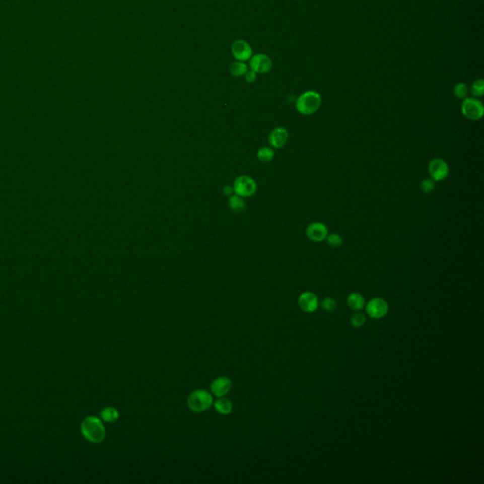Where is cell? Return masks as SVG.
I'll return each instance as SVG.
<instances>
[{
	"label": "cell",
	"instance_id": "6da1fadb",
	"mask_svg": "<svg viewBox=\"0 0 484 484\" xmlns=\"http://www.w3.org/2000/svg\"><path fill=\"white\" fill-rule=\"evenodd\" d=\"M81 431L86 440L94 444H99L102 442L106 431L101 420L95 416H89L85 418L81 427Z\"/></svg>",
	"mask_w": 484,
	"mask_h": 484
},
{
	"label": "cell",
	"instance_id": "7a4b0ae2",
	"mask_svg": "<svg viewBox=\"0 0 484 484\" xmlns=\"http://www.w3.org/2000/svg\"><path fill=\"white\" fill-rule=\"evenodd\" d=\"M322 105V97L315 91L303 93L296 100L295 106L301 115H310L315 114Z\"/></svg>",
	"mask_w": 484,
	"mask_h": 484
},
{
	"label": "cell",
	"instance_id": "3957f363",
	"mask_svg": "<svg viewBox=\"0 0 484 484\" xmlns=\"http://www.w3.org/2000/svg\"><path fill=\"white\" fill-rule=\"evenodd\" d=\"M213 404V395L206 390H197L187 398L188 407L195 412H202Z\"/></svg>",
	"mask_w": 484,
	"mask_h": 484
},
{
	"label": "cell",
	"instance_id": "277c9868",
	"mask_svg": "<svg viewBox=\"0 0 484 484\" xmlns=\"http://www.w3.org/2000/svg\"><path fill=\"white\" fill-rule=\"evenodd\" d=\"M461 113L467 119L476 121L483 116L484 107L482 102L476 98H466L461 103Z\"/></svg>",
	"mask_w": 484,
	"mask_h": 484
},
{
	"label": "cell",
	"instance_id": "5b68a950",
	"mask_svg": "<svg viewBox=\"0 0 484 484\" xmlns=\"http://www.w3.org/2000/svg\"><path fill=\"white\" fill-rule=\"evenodd\" d=\"M429 174L434 182L445 181L449 175V166L442 158H434L429 164Z\"/></svg>",
	"mask_w": 484,
	"mask_h": 484
},
{
	"label": "cell",
	"instance_id": "8992f818",
	"mask_svg": "<svg viewBox=\"0 0 484 484\" xmlns=\"http://www.w3.org/2000/svg\"><path fill=\"white\" fill-rule=\"evenodd\" d=\"M233 190L239 197H250L256 191V184L251 177H238L234 183Z\"/></svg>",
	"mask_w": 484,
	"mask_h": 484
},
{
	"label": "cell",
	"instance_id": "52a82bcc",
	"mask_svg": "<svg viewBox=\"0 0 484 484\" xmlns=\"http://www.w3.org/2000/svg\"><path fill=\"white\" fill-rule=\"evenodd\" d=\"M306 235L308 239L313 242H322L325 240L328 235V228L323 223L315 222L308 224L306 229Z\"/></svg>",
	"mask_w": 484,
	"mask_h": 484
},
{
	"label": "cell",
	"instance_id": "ba28073f",
	"mask_svg": "<svg viewBox=\"0 0 484 484\" xmlns=\"http://www.w3.org/2000/svg\"><path fill=\"white\" fill-rule=\"evenodd\" d=\"M366 311L371 318L380 319L387 314L388 305L384 300L381 298H374L368 303Z\"/></svg>",
	"mask_w": 484,
	"mask_h": 484
},
{
	"label": "cell",
	"instance_id": "9c48e42d",
	"mask_svg": "<svg viewBox=\"0 0 484 484\" xmlns=\"http://www.w3.org/2000/svg\"><path fill=\"white\" fill-rule=\"evenodd\" d=\"M232 388V381L227 377H218L210 386L211 392L217 397H223L227 394Z\"/></svg>",
	"mask_w": 484,
	"mask_h": 484
},
{
	"label": "cell",
	"instance_id": "30bf717a",
	"mask_svg": "<svg viewBox=\"0 0 484 484\" xmlns=\"http://www.w3.org/2000/svg\"><path fill=\"white\" fill-rule=\"evenodd\" d=\"M289 140V131L283 127H278L270 131L269 135V142L270 146L280 149L286 145Z\"/></svg>",
	"mask_w": 484,
	"mask_h": 484
},
{
	"label": "cell",
	"instance_id": "8fae6325",
	"mask_svg": "<svg viewBox=\"0 0 484 484\" xmlns=\"http://www.w3.org/2000/svg\"><path fill=\"white\" fill-rule=\"evenodd\" d=\"M250 65L254 72L265 73L271 68V61L267 55L256 54L252 58Z\"/></svg>",
	"mask_w": 484,
	"mask_h": 484
},
{
	"label": "cell",
	"instance_id": "7c38bea8",
	"mask_svg": "<svg viewBox=\"0 0 484 484\" xmlns=\"http://www.w3.org/2000/svg\"><path fill=\"white\" fill-rule=\"evenodd\" d=\"M232 52H233V55L235 56V58L237 60L243 62V61H246L251 57L252 49L246 42H244L242 40H238L233 44Z\"/></svg>",
	"mask_w": 484,
	"mask_h": 484
},
{
	"label": "cell",
	"instance_id": "4fadbf2b",
	"mask_svg": "<svg viewBox=\"0 0 484 484\" xmlns=\"http://www.w3.org/2000/svg\"><path fill=\"white\" fill-rule=\"evenodd\" d=\"M300 308L306 312H313L318 308V298L312 292H305L301 294L298 300Z\"/></svg>",
	"mask_w": 484,
	"mask_h": 484
},
{
	"label": "cell",
	"instance_id": "5bb4252c",
	"mask_svg": "<svg viewBox=\"0 0 484 484\" xmlns=\"http://www.w3.org/2000/svg\"><path fill=\"white\" fill-rule=\"evenodd\" d=\"M216 410L221 414H229L233 409V404L230 400L223 397H219L214 403Z\"/></svg>",
	"mask_w": 484,
	"mask_h": 484
},
{
	"label": "cell",
	"instance_id": "9a60e30c",
	"mask_svg": "<svg viewBox=\"0 0 484 484\" xmlns=\"http://www.w3.org/2000/svg\"><path fill=\"white\" fill-rule=\"evenodd\" d=\"M347 305L353 310H360L364 306V298L360 293H352L347 298Z\"/></svg>",
	"mask_w": 484,
	"mask_h": 484
},
{
	"label": "cell",
	"instance_id": "2e32d148",
	"mask_svg": "<svg viewBox=\"0 0 484 484\" xmlns=\"http://www.w3.org/2000/svg\"><path fill=\"white\" fill-rule=\"evenodd\" d=\"M119 413L115 407H107L100 411V417L104 422L114 423L118 419Z\"/></svg>",
	"mask_w": 484,
	"mask_h": 484
},
{
	"label": "cell",
	"instance_id": "e0dca14e",
	"mask_svg": "<svg viewBox=\"0 0 484 484\" xmlns=\"http://www.w3.org/2000/svg\"><path fill=\"white\" fill-rule=\"evenodd\" d=\"M273 156H274V152L268 147H263L261 149H259L258 152H257L258 159L261 162H264V163L271 161Z\"/></svg>",
	"mask_w": 484,
	"mask_h": 484
},
{
	"label": "cell",
	"instance_id": "ac0fdd59",
	"mask_svg": "<svg viewBox=\"0 0 484 484\" xmlns=\"http://www.w3.org/2000/svg\"><path fill=\"white\" fill-rule=\"evenodd\" d=\"M327 244L333 248H338L343 244V238L337 233L328 234L325 238Z\"/></svg>",
	"mask_w": 484,
	"mask_h": 484
},
{
	"label": "cell",
	"instance_id": "d6986e66",
	"mask_svg": "<svg viewBox=\"0 0 484 484\" xmlns=\"http://www.w3.org/2000/svg\"><path fill=\"white\" fill-rule=\"evenodd\" d=\"M471 94L474 96V98L482 97L484 94V82L483 80H476L472 85H471Z\"/></svg>",
	"mask_w": 484,
	"mask_h": 484
},
{
	"label": "cell",
	"instance_id": "ffe728a7",
	"mask_svg": "<svg viewBox=\"0 0 484 484\" xmlns=\"http://www.w3.org/2000/svg\"><path fill=\"white\" fill-rule=\"evenodd\" d=\"M469 88L465 84H458L454 87V95L457 99L464 100L468 97Z\"/></svg>",
	"mask_w": 484,
	"mask_h": 484
},
{
	"label": "cell",
	"instance_id": "44dd1931",
	"mask_svg": "<svg viewBox=\"0 0 484 484\" xmlns=\"http://www.w3.org/2000/svg\"><path fill=\"white\" fill-rule=\"evenodd\" d=\"M229 205H230L231 209L236 211V212H239V211H242L244 208H245V202L244 200L241 199V197L239 196H232L229 200Z\"/></svg>",
	"mask_w": 484,
	"mask_h": 484
},
{
	"label": "cell",
	"instance_id": "7402d4cb",
	"mask_svg": "<svg viewBox=\"0 0 484 484\" xmlns=\"http://www.w3.org/2000/svg\"><path fill=\"white\" fill-rule=\"evenodd\" d=\"M230 72L236 77L242 76L247 72L246 64L240 62H233L231 64Z\"/></svg>",
	"mask_w": 484,
	"mask_h": 484
},
{
	"label": "cell",
	"instance_id": "603a6c76",
	"mask_svg": "<svg viewBox=\"0 0 484 484\" xmlns=\"http://www.w3.org/2000/svg\"><path fill=\"white\" fill-rule=\"evenodd\" d=\"M435 183L436 182H434L431 178L430 179H425L420 183V190L425 194H430V193L433 192L435 187H436Z\"/></svg>",
	"mask_w": 484,
	"mask_h": 484
},
{
	"label": "cell",
	"instance_id": "cb8c5ba5",
	"mask_svg": "<svg viewBox=\"0 0 484 484\" xmlns=\"http://www.w3.org/2000/svg\"><path fill=\"white\" fill-rule=\"evenodd\" d=\"M366 322V317L363 315L362 313H355L352 317H351V324L353 325L354 327H361L364 323Z\"/></svg>",
	"mask_w": 484,
	"mask_h": 484
},
{
	"label": "cell",
	"instance_id": "d4e9b609",
	"mask_svg": "<svg viewBox=\"0 0 484 484\" xmlns=\"http://www.w3.org/2000/svg\"><path fill=\"white\" fill-rule=\"evenodd\" d=\"M322 307L324 310L331 312V311H334L337 308V302H336V300L332 299V298H325L322 302Z\"/></svg>",
	"mask_w": 484,
	"mask_h": 484
},
{
	"label": "cell",
	"instance_id": "484cf974",
	"mask_svg": "<svg viewBox=\"0 0 484 484\" xmlns=\"http://www.w3.org/2000/svg\"><path fill=\"white\" fill-rule=\"evenodd\" d=\"M254 80H255V72H254L253 70L250 71L246 73V81L249 82V83H253Z\"/></svg>",
	"mask_w": 484,
	"mask_h": 484
},
{
	"label": "cell",
	"instance_id": "4316f807",
	"mask_svg": "<svg viewBox=\"0 0 484 484\" xmlns=\"http://www.w3.org/2000/svg\"><path fill=\"white\" fill-rule=\"evenodd\" d=\"M232 192H233V188H232L231 186H229V185H226V186H224V188H223V193H224L225 195H231Z\"/></svg>",
	"mask_w": 484,
	"mask_h": 484
}]
</instances>
